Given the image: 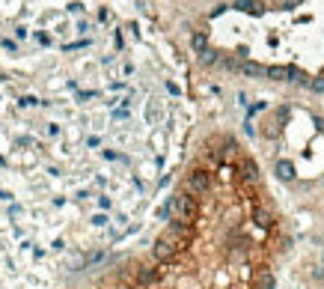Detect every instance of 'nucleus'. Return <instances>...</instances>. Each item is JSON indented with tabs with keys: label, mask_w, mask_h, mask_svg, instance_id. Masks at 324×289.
Returning <instances> with one entry per match:
<instances>
[{
	"label": "nucleus",
	"mask_w": 324,
	"mask_h": 289,
	"mask_svg": "<svg viewBox=\"0 0 324 289\" xmlns=\"http://www.w3.org/2000/svg\"><path fill=\"white\" fill-rule=\"evenodd\" d=\"M265 78H271V81H295V69L292 66H268Z\"/></svg>",
	"instance_id": "f03ea898"
},
{
	"label": "nucleus",
	"mask_w": 324,
	"mask_h": 289,
	"mask_svg": "<svg viewBox=\"0 0 324 289\" xmlns=\"http://www.w3.org/2000/svg\"><path fill=\"white\" fill-rule=\"evenodd\" d=\"M235 9H241V12H253V15H262V12H265V6L259 3V0H238Z\"/></svg>",
	"instance_id": "20e7f679"
},
{
	"label": "nucleus",
	"mask_w": 324,
	"mask_h": 289,
	"mask_svg": "<svg viewBox=\"0 0 324 289\" xmlns=\"http://www.w3.org/2000/svg\"><path fill=\"white\" fill-rule=\"evenodd\" d=\"M265 69H268V66L253 63V60H247V63H241V66H238L241 75H250V78H265Z\"/></svg>",
	"instance_id": "7ed1b4c3"
},
{
	"label": "nucleus",
	"mask_w": 324,
	"mask_h": 289,
	"mask_svg": "<svg viewBox=\"0 0 324 289\" xmlns=\"http://www.w3.org/2000/svg\"><path fill=\"white\" fill-rule=\"evenodd\" d=\"M158 233L92 289H277L289 239L259 164L229 134L208 137L158 209Z\"/></svg>",
	"instance_id": "f257e3e1"
},
{
	"label": "nucleus",
	"mask_w": 324,
	"mask_h": 289,
	"mask_svg": "<svg viewBox=\"0 0 324 289\" xmlns=\"http://www.w3.org/2000/svg\"><path fill=\"white\" fill-rule=\"evenodd\" d=\"M194 48H196L199 54H202V51L208 48V39H205V36H202V33H196V36H194Z\"/></svg>",
	"instance_id": "39448f33"
}]
</instances>
